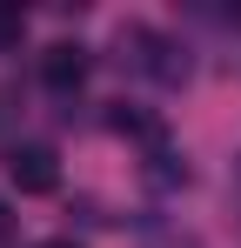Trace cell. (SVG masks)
<instances>
[{
    "mask_svg": "<svg viewBox=\"0 0 241 248\" xmlns=\"http://www.w3.org/2000/svg\"><path fill=\"white\" fill-rule=\"evenodd\" d=\"M7 174H14V188H20V195H54V181H60L54 148H14Z\"/></svg>",
    "mask_w": 241,
    "mask_h": 248,
    "instance_id": "cell-1",
    "label": "cell"
},
{
    "mask_svg": "<svg viewBox=\"0 0 241 248\" xmlns=\"http://www.w3.org/2000/svg\"><path fill=\"white\" fill-rule=\"evenodd\" d=\"M80 74H87V47L60 41V47H47V54H40V81L54 87V94H67V87H80Z\"/></svg>",
    "mask_w": 241,
    "mask_h": 248,
    "instance_id": "cell-2",
    "label": "cell"
},
{
    "mask_svg": "<svg viewBox=\"0 0 241 248\" xmlns=\"http://www.w3.org/2000/svg\"><path fill=\"white\" fill-rule=\"evenodd\" d=\"M14 34H20V14H7V7H0V41H14Z\"/></svg>",
    "mask_w": 241,
    "mask_h": 248,
    "instance_id": "cell-3",
    "label": "cell"
},
{
    "mask_svg": "<svg viewBox=\"0 0 241 248\" xmlns=\"http://www.w3.org/2000/svg\"><path fill=\"white\" fill-rule=\"evenodd\" d=\"M7 228H14V215H7V202H0V235H7Z\"/></svg>",
    "mask_w": 241,
    "mask_h": 248,
    "instance_id": "cell-4",
    "label": "cell"
},
{
    "mask_svg": "<svg viewBox=\"0 0 241 248\" xmlns=\"http://www.w3.org/2000/svg\"><path fill=\"white\" fill-rule=\"evenodd\" d=\"M161 248H195V242H181V235H167V242H161Z\"/></svg>",
    "mask_w": 241,
    "mask_h": 248,
    "instance_id": "cell-5",
    "label": "cell"
},
{
    "mask_svg": "<svg viewBox=\"0 0 241 248\" xmlns=\"http://www.w3.org/2000/svg\"><path fill=\"white\" fill-rule=\"evenodd\" d=\"M47 248H74V242H47Z\"/></svg>",
    "mask_w": 241,
    "mask_h": 248,
    "instance_id": "cell-6",
    "label": "cell"
}]
</instances>
